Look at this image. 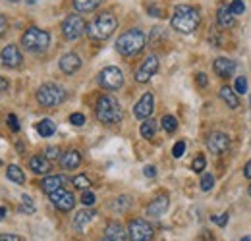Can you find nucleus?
Instances as JSON below:
<instances>
[{"mask_svg": "<svg viewBox=\"0 0 251 241\" xmlns=\"http://www.w3.org/2000/svg\"><path fill=\"white\" fill-rule=\"evenodd\" d=\"M195 81H197L199 87H207V83H209V79H207L205 73H197V75H195Z\"/></svg>", "mask_w": 251, "mask_h": 241, "instance_id": "42", "label": "nucleus"}, {"mask_svg": "<svg viewBox=\"0 0 251 241\" xmlns=\"http://www.w3.org/2000/svg\"><path fill=\"white\" fill-rule=\"evenodd\" d=\"M79 68H81V58L75 52H68V54H64L62 58H60V70H62L64 73H68V75L75 73Z\"/></svg>", "mask_w": 251, "mask_h": 241, "instance_id": "16", "label": "nucleus"}, {"mask_svg": "<svg viewBox=\"0 0 251 241\" xmlns=\"http://www.w3.org/2000/svg\"><path fill=\"white\" fill-rule=\"evenodd\" d=\"M6 29H8V22H6V16L2 14V16H0V33L4 35V33H6Z\"/></svg>", "mask_w": 251, "mask_h": 241, "instance_id": "45", "label": "nucleus"}, {"mask_svg": "<svg viewBox=\"0 0 251 241\" xmlns=\"http://www.w3.org/2000/svg\"><path fill=\"white\" fill-rule=\"evenodd\" d=\"M160 123H162V127H164V131H166V133H174V131H176V127H178V120H176L174 116H170V114L162 116Z\"/></svg>", "mask_w": 251, "mask_h": 241, "instance_id": "29", "label": "nucleus"}, {"mask_svg": "<svg viewBox=\"0 0 251 241\" xmlns=\"http://www.w3.org/2000/svg\"><path fill=\"white\" fill-rule=\"evenodd\" d=\"M27 2H29V4H35V2H37V0H27Z\"/></svg>", "mask_w": 251, "mask_h": 241, "instance_id": "51", "label": "nucleus"}, {"mask_svg": "<svg viewBox=\"0 0 251 241\" xmlns=\"http://www.w3.org/2000/svg\"><path fill=\"white\" fill-rule=\"evenodd\" d=\"M100 0H74V8L81 14H89L93 12L95 8H99Z\"/></svg>", "mask_w": 251, "mask_h": 241, "instance_id": "28", "label": "nucleus"}, {"mask_svg": "<svg viewBox=\"0 0 251 241\" xmlns=\"http://www.w3.org/2000/svg\"><path fill=\"white\" fill-rule=\"evenodd\" d=\"M217 22H219V25L222 29H230V27L236 25V16L232 14L230 6L222 4L219 10H217Z\"/></svg>", "mask_w": 251, "mask_h": 241, "instance_id": "18", "label": "nucleus"}, {"mask_svg": "<svg viewBox=\"0 0 251 241\" xmlns=\"http://www.w3.org/2000/svg\"><path fill=\"white\" fill-rule=\"evenodd\" d=\"M118 27V20L116 16H112L110 12H102L100 16H97L93 22L87 25V35L93 41H106Z\"/></svg>", "mask_w": 251, "mask_h": 241, "instance_id": "4", "label": "nucleus"}, {"mask_svg": "<svg viewBox=\"0 0 251 241\" xmlns=\"http://www.w3.org/2000/svg\"><path fill=\"white\" fill-rule=\"evenodd\" d=\"M199 185H201L203 191H211L213 185H215V178H213L211 174H203V176H201V181H199Z\"/></svg>", "mask_w": 251, "mask_h": 241, "instance_id": "31", "label": "nucleus"}, {"mask_svg": "<svg viewBox=\"0 0 251 241\" xmlns=\"http://www.w3.org/2000/svg\"><path fill=\"white\" fill-rule=\"evenodd\" d=\"M0 87H2V93H4V95L8 93V81H6V77L0 79Z\"/></svg>", "mask_w": 251, "mask_h": 241, "instance_id": "47", "label": "nucleus"}, {"mask_svg": "<svg viewBox=\"0 0 251 241\" xmlns=\"http://www.w3.org/2000/svg\"><path fill=\"white\" fill-rule=\"evenodd\" d=\"M81 203H83L85 207H93L95 205V193L93 191H83V195H81Z\"/></svg>", "mask_w": 251, "mask_h": 241, "instance_id": "37", "label": "nucleus"}, {"mask_svg": "<svg viewBox=\"0 0 251 241\" xmlns=\"http://www.w3.org/2000/svg\"><path fill=\"white\" fill-rule=\"evenodd\" d=\"M83 33H87V24L81 16H68L62 22V35L68 41H75L79 39Z\"/></svg>", "mask_w": 251, "mask_h": 241, "instance_id": "9", "label": "nucleus"}, {"mask_svg": "<svg viewBox=\"0 0 251 241\" xmlns=\"http://www.w3.org/2000/svg\"><path fill=\"white\" fill-rule=\"evenodd\" d=\"M93 216H95L93 211H79L74 216V222H72L74 230H75V232H83V230L87 228V224L93 220Z\"/></svg>", "mask_w": 251, "mask_h": 241, "instance_id": "22", "label": "nucleus"}, {"mask_svg": "<svg viewBox=\"0 0 251 241\" xmlns=\"http://www.w3.org/2000/svg\"><path fill=\"white\" fill-rule=\"evenodd\" d=\"M155 236L153 228L149 222H145L143 218H135L127 224V238L129 241H151Z\"/></svg>", "mask_w": 251, "mask_h": 241, "instance_id": "8", "label": "nucleus"}, {"mask_svg": "<svg viewBox=\"0 0 251 241\" xmlns=\"http://www.w3.org/2000/svg\"><path fill=\"white\" fill-rule=\"evenodd\" d=\"M97 81H99V85H100L102 89L118 91L122 85H124V73H122L120 68H116V66H108V68H104V70L99 73Z\"/></svg>", "mask_w": 251, "mask_h": 241, "instance_id": "7", "label": "nucleus"}, {"mask_svg": "<svg viewBox=\"0 0 251 241\" xmlns=\"http://www.w3.org/2000/svg\"><path fill=\"white\" fill-rule=\"evenodd\" d=\"M60 162H62L64 170H75L81 164V154L77 151H68L62 154Z\"/></svg>", "mask_w": 251, "mask_h": 241, "instance_id": "24", "label": "nucleus"}, {"mask_svg": "<svg viewBox=\"0 0 251 241\" xmlns=\"http://www.w3.org/2000/svg\"><path fill=\"white\" fill-rule=\"evenodd\" d=\"M213 68H215V73L222 77V79H226V77H232L234 75V72H236V62L230 60V58H217L215 64H213Z\"/></svg>", "mask_w": 251, "mask_h": 241, "instance_id": "15", "label": "nucleus"}, {"mask_svg": "<svg viewBox=\"0 0 251 241\" xmlns=\"http://www.w3.org/2000/svg\"><path fill=\"white\" fill-rule=\"evenodd\" d=\"M49 45H50V35L39 27H29L22 35V47L33 54L45 52L49 48Z\"/></svg>", "mask_w": 251, "mask_h": 241, "instance_id": "5", "label": "nucleus"}, {"mask_svg": "<svg viewBox=\"0 0 251 241\" xmlns=\"http://www.w3.org/2000/svg\"><path fill=\"white\" fill-rule=\"evenodd\" d=\"M205 166H207V160H205V156L203 154H197L195 156V160H193V164H191V168H193V172H203L205 170Z\"/></svg>", "mask_w": 251, "mask_h": 241, "instance_id": "32", "label": "nucleus"}, {"mask_svg": "<svg viewBox=\"0 0 251 241\" xmlns=\"http://www.w3.org/2000/svg\"><path fill=\"white\" fill-rule=\"evenodd\" d=\"M0 241H24V240H22L20 236H14V234H10V236H8V234H4V236L0 238Z\"/></svg>", "mask_w": 251, "mask_h": 241, "instance_id": "44", "label": "nucleus"}, {"mask_svg": "<svg viewBox=\"0 0 251 241\" xmlns=\"http://www.w3.org/2000/svg\"><path fill=\"white\" fill-rule=\"evenodd\" d=\"M236 93L238 95H246L248 93V77L242 75V77L236 79Z\"/></svg>", "mask_w": 251, "mask_h": 241, "instance_id": "35", "label": "nucleus"}, {"mask_svg": "<svg viewBox=\"0 0 251 241\" xmlns=\"http://www.w3.org/2000/svg\"><path fill=\"white\" fill-rule=\"evenodd\" d=\"M145 33L141 29L124 31L116 41V50L122 56H137L145 48Z\"/></svg>", "mask_w": 251, "mask_h": 241, "instance_id": "3", "label": "nucleus"}, {"mask_svg": "<svg viewBox=\"0 0 251 241\" xmlns=\"http://www.w3.org/2000/svg\"><path fill=\"white\" fill-rule=\"evenodd\" d=\"M100 241H114V240H110V238H106V236H104V240H100Z\"/></svg>", "mask_w": 251, "mask_h": 241, "instance_id": "50", "label": "nucleus"}, {"mask_svg": "<svg viewBox=\"0 0 251 241\" xmlns=\"http://www.w3.org/2000/svg\"><path fill=\"white\" fill-rule=\"evenodd\" d=\"M240 241H251V236H244V238H242Z\"/></svg>", "mask_w": 251, "mask_h": 241, "instance_id": "49", "label": "nucleus"}, {"mask_svg": "<svg viewBox=\"0 0 251 241\" xmlns=\"http://www.w3.org/2000/svg\"><path fill=\"white\" fill-rule=\"evenodd\" d=\"M250 106H251V95H250ZM250 110H251V108H250Z\"/></svg>", "mask_w": 251, "mask_h": 241, "instance_id": "54", "label": "nucleus"}, {"mask_svg": "<svg viewBox=\"0 0 251 241\" xmlns=\"http://www.w3.org/2000/svg\"><path fill=\"white\" fill-rule=\"evenodd\" d=\"M22 62H24L22 52H20V48L16 45H6L2 48V64L6 68H20Z\"/></svg>", "mask_w": 251, "mask_h": 241, "instance_id": "14", "label": "nucleus"}, {"mask_svg": "<svg viewBox=\"0 0 251 241\" xmlns=\"http://www.w3.org/2000/svg\"><path fill=\"white\" fill-rule=\"evenodd\" d=\"M49 199H50V203H52L58 211H62V212H70L74 209V205H75V197H74L70 191H66L64 187L58 189V191H54V193H50Z\"/></svg>", "mask_w": 251, "mask_h": 241, "instance_id": "11", "label": "nucleus"}, {"mask_svg": "<svg viewBox=\"0 0 251 241\" xmlns=\"http://www.w3.org/2000/svg\"><path fill=\"white\" fill-rule=\"evenodd\" d=\"M244 176H246L248 180H251V160H248V164L244 166Z\"/></svg>", "mask_w": 251, "mask_h": 241, "instance_id": "46", "label": "nucleus"}, {"mask_svg": "<svg viewBox=\"0 0 251 241\" xmlns=\"http://www.w3.org/2000/svg\"><path fill=\"white\" fill-rule=\"evenodd\" d=\"M248 193H250V197H251V185H250V189H248Z\"/></svg>", "mask_w": 251, "mask_h": 241, "instance_id": "52", "label": "nucleus"}, {"mask_svg": "<svg viewBox=\"0 0 251 241\" xmlns=\"http://www.w3.org/2000/svg\"><path fill=\"white\" fill-rule=\"evenodd\" d=\"M66 100V91L56 83H45L37 91V102L45 108H56Z\"/></svg>", "mask_w": 251, "mask_h": 241, "instance_id": "6", "label": "nucleus"}, {"mask_svg": "<svg viewBox=\"0 0 251 241\" xmlns=\"http://www.w3.org/2000/svg\"><path fill=\"white\" fill-rule=\"evenodd\" d=\"M8 2H20V0H8Z\"/></svg>", "mask_w": 251, "mask_h": 241, "instance_id": "53", "label": "nucleus"}, {"mask_svg": "<svg viewBox=\"0 0 251 241\" xmlns=\"http://www.w3.org/2000/svg\"><path fill=\"white\" fill-rule=\"evenodd\" d=\"M97 120L104 125H116L122 121V106L112 95H102L95 106Z\"/></svg>", "mask_w": 251, "mask_h": 241, "instance_id": "2", "label": "nucleus"}, {"mask_svg": "<svg viewBox=\"0 0 251 241\" xmlns=\"http://www.w3.org/2000/svg\"><path fill=\"white\" fill-rule=\"evenodd\" d=\"M8 216V209L6 207H2V218H6Z\"/></svg>", "mask_w": 251, "mask_h": 241, "instance_id": "48", "label": "nucleus"}, {"mask_svg": "<svg viewBox=\"0 0 251 241\" xmlns=\"http://www.w3.org/2000/svg\"><path fill=\"white\" fill-rule=\"evenodd\" d=\"M66 183H68V178H66V176H47L45 180L41 181V189H43L47 195H50V193L62 189Z\"/></svg>", "mask_w": 251, "mask_h": 241, "instance_id": "17", "label": "nucleus"}, {"mask_svg": "<svg viewBox=\"0 0 251 241\" xmlns=\"http://www.w3.org/2000/svg\"><path fill=\"white\" fill-rule=\"evenodd\" d=\"M45 156H47L49 160H56V158H62V156H60V151H58V147H49V149L45 151Z\"/></svg>", "mask_w": 251, "mask_h": 241, "instance_id": "40", "label": "nucleus"}, {"mask_svg": "<svg viewBox=\"0 0 251 241\" xmlns=\"http://www.w3.org/2000/svg\"><path fill=\"white\" fill-rule=\"evenodd\" d=\"M199 22H201V16L199 12L193 8V6H188V4H180L174 8V14H172V27L184 35H189L199 27Z\"/></svg>", "mask_w": 251, "mask_h": 241, "instance_id": "1", "label": "nucleus"}, {"mask_svg": "<svg viewBox=\"0 0 251 241\" xmlns=\"http://www.w3.org/2000/svg\"><path fill=\"white\" fill-rule=\"evenodd\" d=\"M139 133H141V137H143V139H153V137H155V133H157V121L151 120V118H147V120L141 123Z\"/></svg>", "mask_w": 251, "mask_h": 241, "instance_id": "27", "label": "nucleus"}, {"mask_svg": "<svg viewBox=\"0 0 251 241\" xmlns=\"http://www.w3.org/2000/svg\"><path fill=\"white\" fill-rule=\"evenodd\" d=\"M168 209V195H158L155 201H151V205L147 207V216L151 218H160Z\"/></svg>", "mask_w": 251, "mask_h": 241, "instance_id": "19", "label": "nucleus"}, {"mask_svg": "<svg viewBox=\"0 0 251 241\" xmlns=\"http://www.w3.org/2000/svg\"><path fill=\"white\" fill-rule=\"evenodd\" d=\"M70 123H74V125H77V127H79V125H83V123H85V116H83L81 112H74V114L70 116Z\"/></svg>", "mask_w": 251, "mask_h": 241, "instance_id": "38", "label": "nucleus"}, {"mask_svg": "<svg viewBox=\"0 0 251 241\" xmlns=\"http://www.w3.org/2000/svg\"><path fill=\"white\" fill-rule=\"evenodd\" d=\"M230 10H232L234 16H242V14L246 12V4H244V0H234V2L230 4Z\"/></svg>", "mask_w": 251, "mask_h": 241, "instance_id": "33", "label": "nucleus"}, {"mask_svg": "<svg viewBox=\"0 0 251 241\" xmlns=\"http://www.w3.org/2000/svg\"><path fill=\"white\" fill-rule=\"evenodd\" d=\"M104 236H106V238H110V240H114V241H126V238H127V232H126L124 226H122L120 222L112 220V222H108V224H106Z\"/></svg>", "mask_w": 251, "mask_h": 241, "instance_id": "20", "label": "nucleus"}, {"mask_svg": "<svg viewBox=\"0 0 251 241\" xmlns=\"http://www.w3.org/2000/svg\"><path fill=\"white\" fill-rule=\"evenodd\" d=\"M158 72V58L155 54H151V56H147L143 64L137 68V72H135V81L137 83H147L155 73Z\"/></svg>", "mask_w": 251, "mask_h": 241, "instance_id": "10", "label": "nucleus"}, {"mask_svg": "<svg viewBox=\"0 0 251 241\" xmlns=\"http://www.w3.org/2000/svg\"><path fill=\"white\" fill-rule=\"evenodd\" d=\"M6 176H8V180L18 183V185L25 183V174H24V170H22L20 166H16V164H10V166L6 168Z\"/></svg>", "mask_w": 251, "mask_h": 241, "instance_id": "25", "label": "nucleus"}, {"mask_svg": "<svg viewBox=\"0 0 251 241\" xmlns=\"http://www.w3.org/2000/svg\"><path fill=\"white\" fill-rule=\"evenodd\" d=\"M54 131H56V125H54V121L49 120V118H45V120H41L37 123V133L41 137H50V135H54Z\"/></svg>", "mask_w": 251, "mask_h": 241, "instance_id": "26", "label": "nucleus"}, {"mask_svg": "<svg viewBox=\"0 0 251 241\" xmlns=\"http://www.w3.org/2000/svg\"><path fill=\"white\" fill-rule=\"evenodd\" d=\"M29 170H33L35 174H49L50 172V162L45 154H35L29 160Z\"/></svg>", "mask_w": 251, "mask_h": 241, "instance_id": "21", "label": "nucleus"}, {"mask_svg": "<svg viewBox=\"0 0 251 241\" xmlns=\"http://www.w3.org/2000/svg\"><path fill=\"white\" fill-rule=\"evenodd\" d=\"M6 121H8V125H10L12 131H16V133L20 131V121H18V118H16V114H8Z\"/></svg>", "mask_w": 251, "mask_h": 241, "instance_id": "39", "label": "nucleus"}, {"mask_svg": "<svg viewBox=\"0 0 251 241\" xmlns=\"http://www.w3.org/2000/svg\"><path fill=\"white\" fill-rule=\"evenodd\" d=\"M22 209L27 212V214H33V212H35V205H33L29 195H22Z\"/></svg>", "mask_w": 251, "mask_h": 241, "instance_id": "34", "label": "nucleus"}, {"mask_svg": "<svg viewBox=\"0 0 251 241\" xmlns=\"http://www.w3.org/2000/svg\"><path fill=\"white\" fill-rule=\"evenodd\" d=\"M143 174H145L147 178H155V176H157V168H155V166H145V168H143Z\"/></svg>", "mask_w": 251, "mask_h": 241, "instance_id": "43", "label": "nucleus"}, {"mask_svg": "<svg viewBox=\"0 0 251 241\" xmlns=\"http://www.w3.org/2000/svg\"><path fill=\"white\" fill-rule=\"evenodd\" d=\"M74 185H75L77 189H81V191H87L89 185H91V181H89V178H87L85 174H79V176L74 178Z\"/></svg>", "mask_w": 251, "mask_h": 241, "instance_id": "30", "label": "nucleus"}, {"mask_svg": "<svg viewBox=\"0 0 251 241\" xmlns=\"http://www.w3.org/2000/svg\"><path fill=\"white\" fill-rule=\"evenodd\" d=\"M228 147H230V137L222 131H213L207 137V149L213 154H222L228 151Z\"/></svg>", "mask_w": 251, "mask_h": 241, "instance_id": "13", "label": "nucleus"}, {"mask_svg": "<svg viewBox=\"0 0 251 241\" xmlns=\"http://www.w3.org/2000/svg\"><path fill=\"white\" fill-rule=\"evenodd\" d=\"M220 98H222V100L226 102V106H228V108H232V110H236V108L240 106L238 93L232 89V87H228V85L220 87Z\"/></svg>", "mask_w": 251, "mask_h": 241, "instance_id": "23", "label": "nucleus"}, {"mask_svg": "<svg viewBox=\"0 0 251 241\" xmlns=\"http://www.w3.org/2000/svg\"><path fill=\"white\" fill-rule=\"evenodd\" d=\"M211 220H213L217 226L224 228V226L228 224V214H217V216H211Z\"/></svg>", "mask_w": 251, "mask_h": 241, "instance_id": "41", "label": "nucleus"}, {"mask_svg": "<svg viewBox=\"0 0 251 241\" xmlns=\"http://www.w3.org/2000/svg\"><path fill=\"white\" fill-rule=\"evenodd\" d=\"M153 110H155V98H153V93H145V95L137 100V104L133 106V116L139 118V120H147V118H151Z\"/></svg>", "mask_w": 251, "mask_h": 241, "instance_id": "12", "label": "nucleus"}, {"mask_svg": "<svg viewBox=\"0 0 251 241\" xmlns=\"http://www.w3.org/2000/svg\"><path fill=\"white\" fill-rule=\"evenodd\" d=\"M184 152H186V141H178V143H174V147H172V154L176 156V158H180V156H184Z\"/></svg>", "mask_w": 251, "mask_h": 241, "instance_id": "36", "label": "nucleus"}]
</instances>
